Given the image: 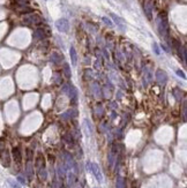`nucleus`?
Wrapping results in <instances>:
<instances>
[{"mask_svg":"<svg viewBox=\"0 0 187 188\" xmlns=\"http://www.w3.org/2000/svg\"><path fill=\"white\" fill-rule=\"evenodd\" d=\"M0 159H1V163H2V165L5 168H9V165H11V155H9V151L7 149H5L0 153Z\"/></svg>","mask_w":187,"mask_h":188,"instance_id":"obj_7","label":"nucleus"},{"mask_svg":"<svg viewBox=\"0 0 187 188\" xmlns=\"http://www.w3.org/2000/svg\"><path fill=\"white\" fill-rule=\"evenodd\" d=\"M34 37L36 38V39H44V38L46 37V33H45L44 29L38 28L37 30L35 31V34H34Z\"/></svg>","mask_w":187,"mask_h":188,"instance_id":"obj_16","label":"nucleus"},{"mask_svg":"<svg viewBox=\"0 0 187 188\" xmlns=\"http://www.w3.org/2000/svg\"><path fill=\"white\" fill-rule=\"evenodd\" d=\"M110 15H111V18H112V19L114 20V22L117 23V25H118V27H119V28H120L121 30H125V27H124V24H123V21L119 19V18H118L117 15H114L113 13H111Z\"/></svg>","mask_w":187,"mask_h":188,"instance_id":"obj_20","label":"nucleus"},{"mask_svg":"<svg viewBox=\"0 0 187 188\" xmlns=\"http://www.w3.org/2000/svg\"><path fill=\"white\" fill-rule=\"evenodd\" d=\"M23 23L27 25H33V24H39L42 23V19L37 14H27L23 16Z\"/></svg>","mask_w":187,"mask_h":188,"instance_id":"obj_3","label":"nucleus"},{"mask_svg":"<svg viewBox=\"0 0 187 188\" xmlns=\"http://www.w3.org/2000/svg\"><path fill=\"white\" fill-rule=\"evenodd\" d=\"M65 164H66V166H67L69 170H75V172H77L76 163H75L73 157H72L68 152H65Z\"/></svg>","mask_w":187,"mask_h":188,"instance_id":"obj_5","label":"nucleus"},{"mask_svg":"<svg viewBox=\"0 0 187 188\" xmlns=\"http://www.w3.org/2000/svg\"><path fill=\"white\" fill-rule=\"evenodd\" d=\"M56 28L60 33H68L69 30V22L66 19H59L56 22Z\"/></svg>","mask_w":187,"mask_h":188,"instance_id":"obj_4","label":"nucleus"},{"mask_svg":"<svg viewBox=\"0 0 187 188\" xmlns=\"http://www.w3.org/2000/svg\"><path fill=\"white\" fill-rule=\"evenodd\" d=\"M152 49H154V51H155V53H156V54H159V53H161V51H159V47H158L157 43H152Z\"/></svg>","mask_w":187,"mask_h":188,"instance_id":"obj_27","label":"nucleus"},{"mask_svg":"<svg viewBox=\"0 0 187 188\" xmlns=\"http://www.w3.org/2000/svg\"><path fill=\"white\" fill-rule=\"evenodd\" d=\"M69 56H71V59H72V65L75 66V65H76V61H77V56H76V51H75L74 46H71V49H69Z\"/></svg>","mask_w":187,"mask_h":188,"instance_id":"obj_18","label":"nucleus"},{"mask_svg":"<svg viewBox=\"0 0 187 188\" xmlns=\"http://www.w3.org/2000/svg\"><path fill=\"white\" fill-rule=\"evenodd\" d=\"M64 140L66 141V143L67 144H69V146H74V137H73V135L72 134H69V133H67V134H65L64 135Z\"/></svg>","mask_w":187,"mask_h":188,"instance_id":"obj_19","label":"nucleus"},{"mask_svg":"<svg viewBox=\"0 0 187 188\" xmlns=\"http://www.w3.org/2000/svg\"><path fill=\"white\" fill-rule=\"evenodd\" d=\"M176 73H177V75L180 76L181 78H184V80L186 78V75H185V74H184V72H181L180 69H177V71H176Z\"/></svg>","mask_w":187,"mask_h":188,"instance_id":"obj_30","label":"nucleus"},{"mask_svg":"<svg viewBox=\"0 0 187 188\" xmlns=\"http://www.w3.org/2000/svg\"><path fill=\"white\" fill-rule=\"evenodd\" d=\"M95 188H97V187H95Z\"/></svg>","mask_w":187,"mask_h":188,"instance_id":"obj_34","label":"nucleus"},{"mask_svg":"<svg viewBox=\"0 0 187 188\" xmlns=\"http://www.w3.org/2000/svg\"><path fill=\"white\" fill-rule=\"evenodd\" d=\"M12 157H13V159H14V162L20 165L21 163H22V152H21V149H20L19 147H14L13 149H12Z\"/></svg>","mask_w":187,"mask_h":188,"instance_id":"obj_8","label":"nucleus"},{"mask_svg":"<svg viewBox=\"0 0 187 188\" xmlns=\"http://www.w3.org/2000/svg\"><path fill=\"white\" fill-rule=\"evenodd\" d=\"M157 28L162 36H168L169 34V23L166 14H161L157 19Z\"/></svg>","mask_w":187,"mask_h":188,"instance_id":"obj_1","label":"nucleus"},{"mask_svg":"<svg viewBox=\"0 0 187 188\" xmlns=\"http://www.w3.org/2000/svg\"><path fill=\"white\" fill-rule=\"evenodd\" d=\"M35 168L37 169V171L40 169H45V159L42 153H38L35 159Z\"/></svg>","mask_w":187,"mask_h":188,"instance_id":"obj_12","label":"nucleus"},{"mask_svg":"<svg viewBox=\"0 0 187 188\" xmlns=\"http://www.w3.org/2000/svg\"><path fill=\"white\" fill-rule=\"evenodd\" d=\"M62 59H64L62 56L59 54L58 52H52V53H51V61H52L53 64H56V65H59Z\"/></svg>","mask_w":187,"mask_h":188,"instance_id":"obj_14","label":"nucleus"},{"mask_svg":"<svg viewBox=\"0 0 187 188\" xmlns=\"http://www.w3.org/2000/svg\"><path fill=\"white\" fill-rule=\"evenodd\" d=\"M115 188H125V179L123 177H118L115 181Z\"/></svg>","mask_w":187,"mask_h":188,"instance_id":"obj_21","label":"nucleus"},{"mask_svg":"<svg viewBox=\"0 0 187 188\" xmlns=\"http://www.w3.org/2000/svg\"><path fill=\"white\" fill-rule=\"evenodd\" d=\"M102 20H103V22H104L106 25H109V27H113L112 21H111L110 19H108L106 16H103V18H102Z\"/></svg>","mask_w":187,"mask_h":188,"instance_id":"obj_26","label":"nucleus"},{"mask_svg":"<svg viewBox=\"0 0 187 188\" xmlns=\"http://www.w3.org/2000/svg\"><path fill=\"white\" fill-rule=\"evenodd\" d=\"M83 124H84V127H86V129H87L88 136H89V135H93V125H91L90 120H89V119H84V120H83Z\"/></svg>","mask_w":187,"mask_h":188,"instance_id":"obj_15","label":"nucleus"},{"mask_svg":"<svg viewBox=\"0 0 187 188\" xmlns=\"http://www.w3.org/2000/svg\"><path fill=\"white\" fill-rule=\"evenodd\" d=\"M64 73H65V76H66L67 78H71V77H72L71 68H69V65H68V64H64Z\"/></svg>","mask_w":187,"mask_h":188,"instance_id":"obj_22","label":"nucleus"},{"mask_svg":"<svg viewBox=\"0 0 187 188\" xmlns=\"http://www.w3.org/2000/svg\"><path fill=\"white\" fill-rule=\"evenodd\" d=\"M156 80H157V82L158 83H161V84H165L166 82H168V74L164 72V71H162V69H158L157 72H156Z\"/></svg>","mask_w":187,"mask_h":188,"instance_id":"obj_10","label":"nucleus"},{"mask_svg":"<svg viewBox=\"0 0 187 188\" xmlns=\"http://www.w3.org/2000/svg\"><path fill=\"white\" fill-rule=\"evenodd\" d=\"M143 9H144V13H146L147 18L149 20L152 19V2H151V1H148L147 4H144Z\"/></svg>","mask_w":187,"mask_h":188,"instance_id":"obj_13","label":"nucleus"},{"mask_svg":"<svg viewBox=\"0 0 187 188\" xmlns=\"http://www.w3.org/2000/svg\"><path fill=\"white\" fill-rule=\"evenodd\" d=\"M91 173L95 175L96 180L98 182H102L103 181V175H102V172H101V169L99 166L96 164V163H91Z\"/></svg>","mask_w":187,"mask_h":188,"instance_id":"obj_9","label":"nucleus"},{"mask_svg":"<svg viewBox=\"0 0 187 188\" xmlns=\"http://www.w3.org/2000/svg\"><path fill=\"white\" fill-rule=\"evenodd\" d=\"M14 1L20 6H27V4H28V0H14Z\"/></svg>","mask_w":187,"mask_h":188,"instance_id":"obj_28","label":"nucleus"},{"mask_svg":"<svg viewBox=\"0 0 187 188\" xmlns=\"http://www.w3.org/2000/svg\"><path fill=\"white\" fill-rule=\"evenodd\" d=\"M25 174L28 177V180H33V177H34V164H33V160H27V164H25Z\"/></svg>","mask_w":187,"mask_h":188,"instance_id":"obj_11","label":"nucleus"},{"mask_svg":"<svg viewBox=\"0 0 187 188\" xmlns=\"http://www.w3.org/2000/svg\"><path fill=\"white\" fill-rule=\"evenodd\" d=\"M183 54V60L186 61V46H183V51H180V56Z\"/></svg>","mask_w":187,"mask_h":188,"instance_id":"obj_29","label":"nucleus"},{"mask_svg":"<svg viewBox=\"0 0 187 188\" xmlns=\"http://www.w3.org/2000/svg\"><path fill=\"white\" fill-rule=\"evenodd\" d=\"M77 110L74 109V107H71V109H68L66 112H64L60 117H61V119H64V120H71V119H74L77 117Z\"/></svg>","mask_w":187,"mask_h":188,"instance_id":"obj_6","label":"nucleus"},{"mask_svg":"<svg viewBox=\"0 0 187 188\" xmlns=\"http://www.w3.org/2000/svg\"><path fill=\"white\" fill-rule=\"evenodd\" d=\"M8 181V184H9V186L12 188H21V185H20L18 181H15V180H12V179H8L7 180Z\"/></svg>","mask_w":187,"mask_h":188,"instance_id":"obj_23","label":"nucleus"},{"mask_svg":"<svg viewBox=\"0 0 187 188\" xmlns=\"http://www.w3.org/2000/svg\"><path fill=\"white\" fill-rule=\"evenodd\" d=\"M18 181H19L20 184H22V185L25 184V180H24V178H23L22 175H19V177H18Z\"/></svg>","mask_w":187,"mask_h":188,"instance_id":"obj_31","label":"nucleus"},{"mask_svg":"<svg viewBox=\"0 0 187 188\" xmlns=\"http://www.w3.org/2000/svg\"><path fill=\"white\" fill-rule=\"evenodd\" d=\"M62 90L68 94V97L71 98V103H72V104H75V103L77 102V90H76V88H75L74 86H72V84H65V86L62 87Z\"/></svg>","mask_w":187,"mask_h":188,"instance_id":"obj_2","label":"nucleus"},{"mask_svg":"<svg viewBox=\"0 0 187 188\" xmlns=\"http://www.w3.org/2000/svg\"><path fill=\"white\" fill-rule=\"evenodd\" d=\"M68 184H69L71 187H74L75 185L77 184V178H76V175H75L74 173H72V172L68 173Z\"/></svg>","mask_w":187,"mask_h":188,"instance_id":"obj_17","label":"nucleus"},{"mask_svg":"<svg viewBox=\"0 0 187 188\" xmlns=\"http://www.w3.org/2000/svg\"><path fill=\"white\" fill-rule=\"evenodd\" d=\"M172 95L176 97V99H177V100H181V91H179L178 89H173Z\"/></svg>","mask_w":187,"mask_h":188,"instance_id":"obj_24","label":"nucleus"},{"mask_svg":"<svg viewBox=\"0 0 187 188\" xmlns=\"http://www.w3.org/2000/svg\"><path fill=\"white\" fill-rule=\"evenodd\" d=\"M0 153H1V150H0Z\"/></svg>","mask_w":187,"mask_h":188,"instance_id":"obj_33","label":"nucleus"},{"mask_svg":"<svg viewBox=\"0 0 187 188\" xmlns=\"http://www.w3.org/2000/svg\"><path fill=\"white\" fill-rule=\"evenodd\" d=\"M33 157H34V153L31 149H27V160H33Z\"/></svg>","mask_w":187,"mask_h":188,"instance_id":"obj_25","label":"nucleus"},{"mask_svg":"<svg viewBox=\"0 0 187 188\" xmlns=\"http://www.w3.org/2000/svg\"><path fill=\"white\" fill-rule=\"evenodd\" d=\"M87 171L91 172V162H87Z\"/></svg>","mask_w":187,"mask_h":188,"instance_id":"obj_32","label":"nucleus"}]
</instances>
